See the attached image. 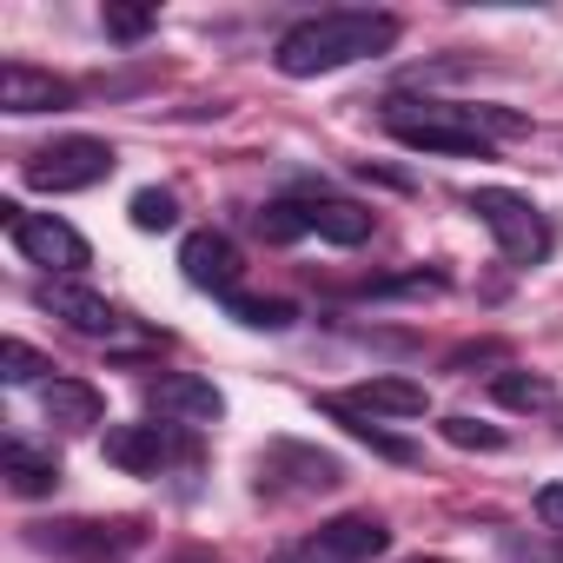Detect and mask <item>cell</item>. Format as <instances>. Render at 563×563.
<instances>
[{"instance_id": "cell-1", "label": "cell", "mask_w": 563, "mask_h": 563, "mask_svg": "<svg viewBox=\"0 0 563 563\" xmlns=\"http://www.w3.org/2000/svg\"><path fill=\"white\" fill-rule=\"evenodd\" d=\"M398 41V14H372V8H332V14H312L299 27L278 34L272 60L286 80H319V74H339V67H358L372 54H385Z\"/></svg>"}, {"instance_id": "cell-2", "label": "cell", "mask_w": 563, "mask_h": 563, "mask_svg": "<svg viewBox=\"0 0 563 563\" xmlns=\"http://www.w3.org/2000/svg\"><path fill=\"white\" fill-rule=\"evenodd\" d=\"M385 126L411 153H444V159H484L490 153V133L457 100H391L385 107Z\"/></svg>"}, {"instance_id": "cell-3", "label": "cell", "mask_w": 563, "mask_h": 563, "mask_svg": "<svg viewBox=\"0 0 563 563\" xmlns=\"http://www.w3.org/2000/svg\"><path fill=\"white\" fill-rule=\"evenodd\" d=\"M471 212H477V225L497 239V252H504L510 265L550 258V219L537 212V199H523V192H510V186H477V192H471Z\"/></svg>"}, {"instance_id": "cell-4", "label": "cell", "mask_w": 563, "mask_h": 563, "mask_svg": "<svg viewBox=\"0 0 563 563\" xmlns=\"http://www.w3.org/2000/svg\"><path fill=\"white\" fill-rule=\"evenodd\" d=\"M107 173H113V146L93 140V133H67V140H54V146L27 153V166H21V179H27L34 192H87V186H100Z\"/></svg>"}, {"instance_id": "cell-5", "label": "cell", "mask_w": 563, "mask_h": 563, "mask_svg": "<svg viewBox=\"0 0 563 563\" xmlns=\"http://www.w3.org/2000/svg\"><path fill=\"white\" fill-rule=\"evenodd\" d=\"M0 219H8V239H14V252L27 258V265H41V272H60V278H74L93 252H87V239L60 219V212H27V206H0Z\"/></svg>"}, {"instance_id": "cell-6", "label": "cell", "mask_w": 563, "mask_h": 563, "mask_svg": "<svg viewBox=\"0 0 563 563\" xmlns=\"http://www.w3.org/2000/svg\"><path fill=\"white\" fill-rule=\"evenodd\" d=\"M140 543V523L113 517H67V523H34V550H54V556H74V563H113Z\"/></svg>"}, {"instance_id": "cell-7", "label": "cell", "mask_w": 563, "mask_h": 563, "mask_svg": "<svg viewBox=\"0 0 563 563\" xmlns=\"http://www.w3.org/2000/svg\"><path fill=\"white\" fill-rule=\"evenodd\" d=\"M100 451H107V464L126 471V477H159L166 464L186 457V438H179V424H107Z\"/></svg>"}, {"instance_id": "cell-8", "label": "cell", "mask_w": 563, "mask_h": 563, "mask_svg": "<svg viewBox=\"0 0 563 563\" xmlns=\"http://www.w3.org/2000/svg\"><path fill=\"white\" fill-rule=\"evenodd\" d=\"M146 405L159 411V424H219L225 418V398L212 378H192V372H159L146 385Z\"/></svg>"}, {"instance_id": "cell-9", "label": "cell", "mask_w": 563, "mask_h": 563, "mask_svg": "<svg viewBox=\"0 0 563 563\" xmlns=\"http://www.w3.org/2000/svg\"><path fill=\"white\" fill-rule=\"evenodd\" d=\"M179 272H186V286L232 299V292H239V278H245V258H239V245H232L225 232H186V245H179Z\"/></svg>"}, {"instance_id": "cell-10", "label": "cell", "mask_w": 563, "mask_h": 563, "mask_svg": "<svg viewBox=\"0 0 563 563\" xmlns=\"http://www.w3.org/2000/svg\"><path fill=\"white\" fill-rule=\"evenodd\" d=\"M34 299H41V312H54L60 325H74V332H87V339H113V332H120L113 299H100L93 286H80V278H47Z\"/></svg>"}, {"instance_id": "cell-11", "label": "cell", "mask_w": 563, "mask_h": 563, "mask_svg": "<svg viewBox=\"0 0 563 563\" xmlns=\"http://www.w3.org/2000/svg\"><path fill=\"white\" fill-rule=\"evenodd\" d=\"M0 107H8L14 120L60 113V107H74V87L54 80V74H41V67H27V60H8V67H0Z\"/></svg>"}, {"instance_id": "cell-12", "label": "cell", "mask_w": 563, "mask_h": 563, "mask_svg": "<svg viewBox=\"0 0 563 563\" xmlns=\"http://www.w3.org/2000/svg\"><path fill=\"white\" fill-rule=\"evenodd\" d=\"M41 411H47V424H60V431H93V424L107 418V398H100L93 385H80V378H47V385H41Z\"/></svg>"}, {"instance_id": "cell-13", "label": "cell", "mask_w": 563, "mask_h": 563, "mask_svg": "<svg viewBox=\"0 0 563 563\" xmlns=\"http://www.w3.org/2000/svg\"><path fill=\"white\" fill-rule=\"evenodd\" d=\"M278 471H292L286 484L292 490H332L345 471H339V457H325V451H306V444H272L265 457H258V477H278Z\"/></svg>"}, {"instance_id": "cell-14", "label": "cell", "mask_w": 563, "mask_h": 563, "mask_svg": "<svg viewBox=\"0 0 563 563\" xmlns=\"http://www.w3.org/2000/svg\"><path fill=\"white\" fill-rule=\"evenodd\" d=\"M299 219H306V232H319V239H332V245H365L372 239V212L365 206H352V199H299Z\"/></svg>"}, {"instance_id": "cell-15", "label": "cell", "mask_w": 563, "mask_h": 563, "mask_svg": "<svg viewBox=\"0 0 563 563\" xmlns=\"http://www.w3.org/2000/svg\"><path fill=\"white\" fill-rule=\"evenodd\" d=\"M345 405L365 411V418H424L431 391H424L418 378H372V385H358Z\"/></svg>"}, {"instance_id": "cell-16", "label": "cell", "mask_w": 563, "mask_h": 563, "mask_svg": "<svg viewBox=\"0 0 563 563\" xmlns=\"http://www.w3.org/2000/svg\"><path fill=\"white\" fill-rule=\"evenodd\" d=\"M319 543H325L339 563H372V556L391 550V530H385L378 517H332V523H319Z\"/></svg>"}, {"instance_id": "cell-17", "label": "cell", "mask_w": 563, "mask_h": 563, "mask_svg": "<svg viewBox=\"0 0 563 563\" xmlns=\"http://www.w3.org/2000/svg\"><path fill=\"white\" fill-rule=\"evenodd\" d=\"M0 471H8V490H14V497H47V490L60 484V457H54V451H34L27 438H8Z\"/></svg>"}, {"instance_id": "cell-18", "label": "cell", "mask_w": 563, "mask_h": 563, "mask_svg": "<svg viewBox=\"0 0 563 563\" xmlns=\"http://www.w3.org/2000/svg\"><path fill=\"white\" fill-rule=\"evenodd\" d=\"M319 411H325V418H332V424H345V431H352V438H365V444H372V451H378V457H391V464H411V457H418V451H411V444H405V438H391V431H378V424H372V418H365V411H352V405H345V398H319Z\"/></svg>"}, {"instance_id": "cell-19", "label": "cell", "mask_w": 563, "mask_h": 563, "mask_svg": "<svg viewBox=\"0 0 563 563\" xmlns=\"http://www.w3.org/2000/svg\"><path fill=\"white\" fill-rule=\"evenodd\" d=\"M490 391H497L510 411H543V405L556 398V385H550V378H537V372H497V378H490Z\"/></svg>"}, {"instance_id": "cell-20", "label": "cell", "mask_w": 563, "mask_h": 563, "mask_svg": "<svg viewBox=\"0 0 563 563\" xmlns=\"http://www.w3.org/2000/svg\"><path fill=\"white\" fill-rule=\"evenodd\" d=\"M133 225H140V232H173V225H179V199H173L166 186L133 192Z\"/></svg>"}, {"instance_id": "cell-21", "label": "cell", "mask_w": 563, "mask_h": 563, "mask_svg": "<svg viewBox=\"0 0 563 563\" xmlns=\"http://www.w3.org/2000/svg\"><path fill=\"white\" fill-rule=\"evenodd\" d=\"M225 312L239 319V325H252V332H286L292 325V306H278V299H225Z\"/></svg>"}, {"instance_id": "cell-22", "label": "cell", "mask_w": 563, "mask_h": 563, "mask_svg": "<svg viewBox=\"0 0 563 563\" xmlns=\"http://www.w3.org/2000/svg\"><path fill=\"white\" fill-rule=\"evenodd\" d=\"M41 372H54L27 339H8V345H0V378H8V385H34Z\"/></svg>"}, {"instance_id": "cell-23", "label": "cell", "mask_w": 563, "mask_h": 563, "mask_svg": "<svg viewBox=\"0 0 563 563\" xmlns=\"http://www.w3.org/2000/svg\"><path fill=\"white\" fill-rule=\"evenodd\" d=\"M438 431H444L457 451H504V431H497V424H477V418H444Z\"/></svg>"}, {"instance_id": "cell-24", "label": "cell", "mask_w": 563, "mask_h": 563, "mask_svg": "<svg viewBox=\"0 0 563 563\" xmlns=\"http://www.w3.org/2000/svg\"><path fill=\"white\" fill-rule=\"evenodd\" d=\"M153 21H159L153 8H107V14H100V27H107L113 41H146V34H153Z\"/></svg>"}, {"instance_id": "cell-25", "label": "cell", "mask_w": 563, "mask_h": 563, "mask_svg": "<svg viewBox=\"0 0 563 563\" xmlns=\"http://www.w3.org/2000/svg\"><path fill=\"white\" fill-rule=\"evenodd\" d=\"M258 232L286 245V239H299V232H306V219H299V206H292V199H278V206H265V212H258Z\"/></svg>"}, {"instance_id": "cell-26", "label": "cell", "mask_w": 563, "mask_h": 563, "mask_svg": "<svg viewBox=\"0 0 563 563\" xmlns=\"http://www.w3.org/2000/svg\"><path fill=\"white\" fill-rule=\"evenodd\" d=\"M537 523L543 530H563V484H543L537 490Z\"/></svg>"}, {"instance_id": "cell-27", "label": "cell", "mask_w": 563, "mask_h": 563, "mask_svg": "<svg viewBox=\"0 0 563 563\" xmlns=\"http://www.w3.org/2000/svg\"><path fill=\"white\" fill-rule=\"evenodd\" d=\"M272 563H339V556H332V550H325V543L312 537V543H292V550H278Z\"/></svg>"}, {"instance_id": "cell-28", "label": "cell", "mask_w": 563, "mask_h": 563, "mask_svg": "<svg viewBox=\"0 0 563 563\" xmlns=\"http://www.w3.org/2000/svg\"><path fill=\"white\" fill-rule=\"evenodd\" d=\"M418 563H424V556H418ZM431 563H438V556H431Z\"/></svg>"}]
</instances>
